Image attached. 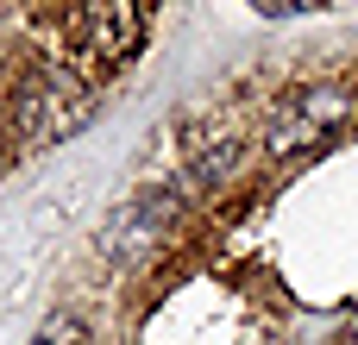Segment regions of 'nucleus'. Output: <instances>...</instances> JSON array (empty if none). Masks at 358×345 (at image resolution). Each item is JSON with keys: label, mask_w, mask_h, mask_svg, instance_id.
I'll return each instance as SVG.
<instances>
[{"label": "nucleus", "mask_w": 358, "mask_h": 345, "mask_svg": "<svg viewBox=\"0 0 358 345\" xmlns=\"http://www.w3.org/2000/svg\"><path fill=\"white\" fill-rule=\"evenodd\" d=\"M101 88L82 57V6H0V176L76 138Z\"/></svg>", "instance_id": "f257e3e1"}, {"label": "nucleus", "mask_w": 358, "mask_h": 345, "mask_svg": "<svg viewBox=\"0 0 358 345\" xmlns=\"http://www.w3.org/2000/svg\"><path fill=\"white\" fill-rule=\"evenodd\" d=\"M31 345H101V339H94V321H88L76 302H57V308L38 321Z\"/></svg>", "instance_id": "f03ea898"}]
</instances>
